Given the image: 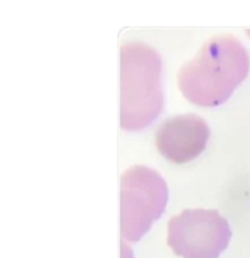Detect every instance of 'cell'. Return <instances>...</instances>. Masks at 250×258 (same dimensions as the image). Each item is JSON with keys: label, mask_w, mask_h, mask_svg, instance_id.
Listing matches in <instances>:
<instances>
[{"label": "cell", "mask_w": 250, "mask_h": 258, "mask_svg": "<svg viewBox=\"0 0 250 258\" xmlns=\"http://www.w3.org/2000/svg\"><path fill=\"white\" fill-rule=\"evenodd\" d=\"M244 46L231 35H219L201 47L178 72L183 96L193 104L216 106L228 99L248 72Z\"/></svg>", "instance_id": "6da1fadb"}, {"label": "cell", "mask_w": 250, "mask_h": 258, "mask_svg": "<svg viewBox=\"0 0 250 258\" xmlns=\"http://www.w3.org/2000/svg\"><path fill=\"white\" fill-rule=\"evenodd\" d=\"M162 108L158 52L145 43H126L121 48V127L128 130L144 128L158 117Z\"/></svg>", "instance_id": "7a4b0ae2"}, {"label": "cell", "mask_w": 250, "mask_h": 258, "mask_svg": "<svg viewBox=\"0 0 250 258\" xmlns=\"http://www.w3.org/2000/svg\"><path fill=\"white\" fill-rule=\"evenodd\" d=\"M120 199L121 235L136 242L164 211L168 188L157 171L138 164L123 173Z\"/></svg>", "instance_id": "3957f363"}, {"label": "cell", "mask_w": 250, "mask_h": 258, "mask_svg": "<svg viewBox=\"0 0 250 258\" xmlns=\"http://www.w3.org/2000/svg\"><path fill=\"white\" fill-rule=\"evenodd\" d=\"M229 224L216 210L188 209L168 224V246L183 258H219L228 247Z\"/></svg>", "instance_id": "277c9868"}, {"label": "cell", "mask_w": 250, "mask_h": 258, "mask_svg": "<svg viewBox=\"0 0 250 258\" xmlns=\"http://www.w3.org/2000/svg\"><path fill=\"white\" fill-rule=\"evenodd\" d=\"M208 135L210 129L203 118L196 114H179L159 125L155 144L167 160L185 163L205 149Z\"/></svg>", "instance_id": "5b68a950"}]
</instances>
